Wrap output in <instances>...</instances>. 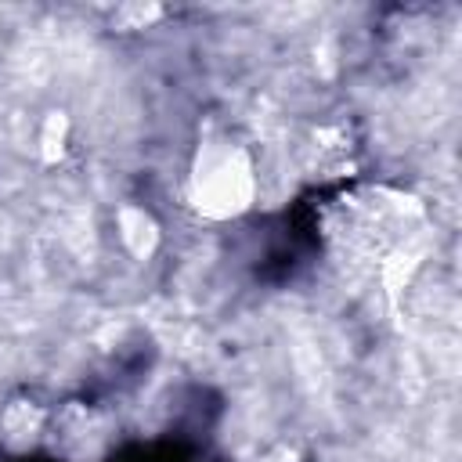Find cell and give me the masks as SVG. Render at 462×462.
Returning a JSON list of instances; mask_svg holds the SVG:
<instances>
[{
	"mask_svg": "<svg viewBox=\"0 0 462 462\" xmlns=\"http://www.w3.org/2000/svg\"><path fill=\"white\" fill-rule=\"evenodd\" d=\"M253 173L238 148L231 144H206L199 152L195 173H191V202L209 217L238 213L249 202Z\"/></svg>",
	"mask_w": 462,
	"mask_h": 462,
	"instance_id": "6da1fadb",
	"label": "cell"
},
{
	"mask_svg": "<svg viewBox=\"0 0 462 462\" xmlns=\"http://www.w3.org/2000/svg\"><path fill=\"white\" fill-rule=\"evenodd\" d=\"M289 462H292V458H289Z\"/></svg>",
	"mask_w": 462,
	"mask_h": 462,
	"instance_id": "7a4b0ae2",
	"label": "cell"
}]
</instances>
